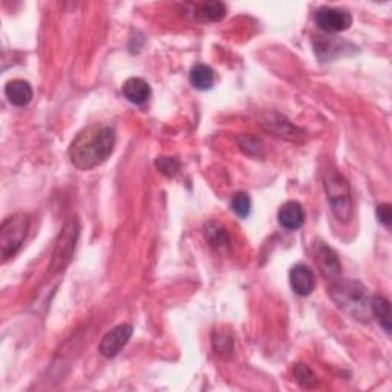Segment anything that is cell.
I'll list each match as a JSON object with an SVG mask.
<instances>
[{
  "instance_id": "2",
  "label": "cell",
  "mask_w": 392,
  "mask_h": 392,
  "mask_svg": "<svg viewBox=\"0 0 392 392\" xmlns=\"http://www.w3.org/2000/svg\"><path fill=\"white\" fill-rule=\"evenodd\" d=\"M331 299L336 302V305L348 312L349 316L356 317L359 320L368 319L369 299L368 291L361 285L359 281H336L332 282V287L330 290Z\"/></svg>"
},
{
  "instance_id": "22",
  "label": "cell",
  "mask_w": 392,
  "mask_h": 392,
  "mask_svg": "<svg viewBox=\"0 0 392 392\" xmlns=\"http://www.w3.org/2000/svg\"><path fill=\"white\" fill-rule=\"evenodd\" d=\"M156 169H158L164 176H168V178H173L176 176V173L180 172L181 164L176 158H169V156H160V158H156L155 161Z\"/></svg>"
},
{
  "instance_id": "19",
  "label": "cell",
  "mask_w": 392,
  "mask_h": 392,
  "mask_svg": "<svg viewBox=\"0 0 392 392\" xmlns=\"http://www.w3.org/2000/svg\"><path fill=\"white\" fill-rule=\"evenodd\" d=\"M293 376L302 388H312V386H316L317 381H319L315 372H312V369L305 364L294 365L293 366Z\"/></svg>"
},
{
  "instance_id": "4",
  "label": "cell",
  "mask_w": 392,
  "mask_h": 392,
  "mask_svg": "<svg viewBox=\"0 0 392 392\" xmlns=\"http://www.w3.org/2000/svg\"><path fill=\"white\" fill-rule=\"evenodd\" d=\"M29 222H31L29 214L23 212L13 213L4 219L0 225V254L4 262L14 258L23 247Z\"/></svg>"
},
{
  "instance_id": "3",
  "label": "cell",
  "mask_w": 392,
  "mask_h": 392,
  "mask_svg": "<svg viewBox=\"0 0 392 392\" xmlns=\"http://www.w3.org/2000/svg\"><path fill=\"white\" fill-rule=\"evenodd\" d=\"M323 189L336 218L340 222H351L354 217V202L345 176L336 169H328L323 175Z\"/></svg>"
},
{
  "instance_id": "12",
  "label": "cell",
  "mask_w": 392,
  "mask_h": 392,
  "mask_svg": "<svg viewBox=\"0 0 392 392\" xmlns=\"http://www.w3.org/2000/svg\"><path fill=\"white\" fill-rule=\"evenodd\" d=\"M204 238L213 250L219 253L227 251L232 247V239L227 229L222 227L218 222H205L204 225Z\"/></svg>"
},
{
  "instance_id": "9",
  "label": "cell",
  "mask_w": 392,
  "mask_h": 392,
  "mask_svg": "<svg viewBox=\"0 0 392 392\" xmlns=\"http://www.w3.org/2000/svg\"><path fill=\"white\" fill-rule=\"evenodd\" d=\"M261 124L266 127L268 132H271L276 136H279V138H283L287 141L299 143L305 138V132L299 129L298 126H294L291 121H288L285 116L281 114H276V112L263 116Z\"/></svg>"
},
{
  "instance_id": "6",
  "label": "cell",
  "mask_w": 392,
  "mask_h": 392,
  "mask_svg": "<svg viewBox=\"0 0 392 392\" xmlns=\"http://www.w3.org/2000/svg\"><path fill=\"white\" fill-rule=\"evenodd\" d=\"M315 23L328 34L348 31L352 25V16L340 8L322 6L315 14Z\"/></svg>"
},
{
  "instance_id": "23",
  "label": "cell",
  "mask_w": 392,
  "mask_h": 392,
  "mask_svg": "<svg viewBox=\"0 0 392 392\" xmlns=\"http://www.w3.org/2000/svg\"><path fill=\"white\" fill-rule=\"evenodd\" d=\"M377 219L385 225V227H389L391 221H392V210H391V204H380L377 207Z\"/></svg>"
},
{
  "instance_id": "10",
  "label": "cell",
  "mask_w": 392,
  "mask_h": 392,
  "mask_svg": "<svg viewBox=\"0 0 392 392\" xmlns=\"http://www.w3.org/2000/svg\"><path fill=\"white\" fill-rule=\"evenodd\" d=\"M290 285L298 296H310L316 287V276L305 263H296L290 270Z\"/></svg>"
},
{
  "instance_id": "16",
  "label": "cell",
  "mask_w": 392,
  "mask_h": 392,
  "mask_svg": "<svg viewBox=\"0 0 392 392\" xmlns=\"http://www.w3.org/2000/svg\"><path fill=\"white\" fill-rule=\"evenodd\" d=\"M190 83L198 91H209L214 85V72L207 65H196L190 71Z\"/></svg>"
},
{
  "instance_id": "18",
  "label": "cell",
  "mask_w": 392,
  "mask_h": 392,
  "mask_svg": "<svg viewBox=\"0 0 392 392\" xmlns=\"http://www.w3.org/2000/svg\"><path fill=\"white\" fill-rule=\"evenodd\" d=\"M212 342L213 349L222 357H229L234 352V337L230 330H214Z\"/></svg>"
},
{
  "instance_id": "17",
  "label": "cell",
  "mask_w": 392,
  "mask_h": 392,
  "mask_svg": "<svg viewBox=\"0 0 392 392\" xmlns=\"http://www.w3.org/2000/svg\"><path fill=\"white\" fill-rule=\"evenodd\" d=\"M227 14V6L222 2H205L196 9L195 16L202 22H221Z\"/></svg>"
},
{
  "instance_id": "15",
  "label": "cell",
  "mask_w": 392,
  "mask_h": 392,
  "mask_svg": "<svg viewBox=\"0 0 392 392\" xmlns=\"http://www.w3.org/2000/svg\"><path fill=\"white\" fill-rule=\"evenodd\" d=\"M369 308L372 316L377 319L380 327L386 331V334H391L392 331V315H391V303L389 300L381 296V294H376L372 296L369 302Z\"/></svg>"
},
{
  "instance_id": "8",
  "label": "cell",
  "mask_w": 392,
  "mask_h": 392,
  "mask_svg": "<svg viewBox=\"0 0 392 392\" xmlns=\"http://www.w3.org/2000/svg\"><path fill=\"white\" fill-rule=\"evenodd\" d=\"M134 328L129 323H123L107 331L103 336L100 345H98V351L104 359H114L116 354L126 347V343L131 340Z\"/></svg>"
},
{
  "instance_id": "21",
  "label": "cell",
  "mask_w": 392,
  "mask_h": 392,
  "mask_svg": "<svg viewBox=\"0 0 392 392\" xmlns=\"http://www.w3.org/2000/svg\"><path fill=\"white\" fill-rule=\"evenodd\" d=\"M238 144L241 151L249 156H261L262 153V141L253 135H241L238 138Z\"/></svg>"
},
{
  "instance_id": "13",
  "label": "cell",
  "mask_w": 392,
  "mask_h": 392,
  "mask_svg": "<svg viewBox=\"0 0 392 392\" xmlns=\"http://www.w3.org/2000/svg\"><path fill=\"white\" fill-rule=\"evenodd\" d=\"M123 95L129 100L132 104H144L149 100L152 95V89L149 83L140 77H131L127 78L123 85Z\"/></svg>"
},
{
  "instance_id": "5",
  "label": "cell",
  "mask_w": 392,
  "mask_h": 392,
  "mask_svg": "<svg viewBox=\"0 0 392 392\" xmlns=\"http://www.w3.org/2000/svg\"><path fill=\"white\" fill-rule=\"evenodd\" d=\"M80 232H82V224L77 217L67 219L66 224L63 225V229L55 241L51 266H49L54 273L63 271L71 263L78 238H80Z\"/></svg>"
},
{
  "instance_id": "20",
  "label": "cell",
  "mask_w": 392,
  "mask_h": 392,
  "mask_svg": "<svg viewBox=\"0 0 392 392\" xmlns=\"http://www.w3.org/2000/svg\"><path fill=\"white\" fill-rule=\"evenodd\" d=\"M232 210L238 214L239 218L245 219L251 213V198L249 193L238 192L232 196Z\"/></svg>"
},
{
  "instance_id": "14",
  "label": "cell",
  "mask_w": 392,
  "mask_h": 392,
  "mask_svg": "<svg viewBox=\"0 0 392 392\" xmlns=\"http://www.w3.org/2000/svg\"><path fill=\"white\" fill-rule=\"evenodd\" d=\"M5 95L8 98V102L11 103L13 106L17 107H25L29 103H31L34 92L33 87L28 82L25 80H11L8 82L5 86Z\"/></svg>"
},
{
  "instance_id": "11",
  "label": "cell",
  "mask_w": 392,
  "mask_h": 392,
  "mask_svg": "<svg viewBox=\"0 0 392 392\" xmlns=\"http://www.w3.org/2000/svg\"><path fill=\"white\" fill-rule=\"evenodd\" d=\"M278 221L283 229L287 230H299L305 224V212H303L302 204L298 201H287L281 205L278 212Z\"/></svg>"
},
{
  "instance_id": "7",
  "label": "cell",
  "mask_w": 392,
  "mask_h": 392,
  "mask_svg": "<svg viewBox=\"0 0 392 392\" xmlns=\"http://www.w3.org/2000/svg\"><path fill=\"white\" fill-rule=\"evenodd\" d=\"M312 256H315L316 266L319 267L323 278L331 282H336L340 278L342 274L340 259L337 256V253L331 247H328L325 242L317 241L315 245H312Z\"/></svg>"
},
{
  "instance_id": "1",
  "label": "cell",
  "mask_w": 392,
  "mask_h": 392,
  "mask_svg": "<svg viewBox=\"0 0 392 392\" xmlns=\"http://www.w3.org/2000/svg\"><path fill=\"white\" fill-rule=\"evenodd\" d=\"M116 135L112 126L91 124L77 134L70 146V160L80 170L103 164L115 149Z\"/></svg>"
}]
</instances>
